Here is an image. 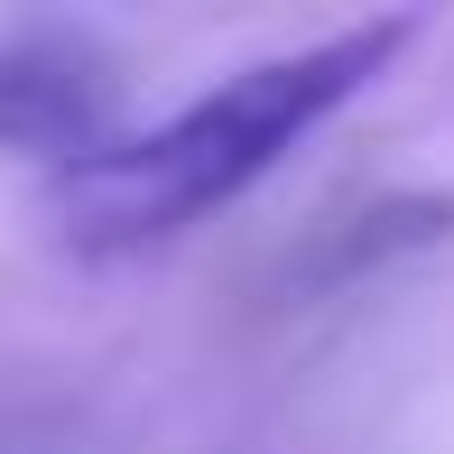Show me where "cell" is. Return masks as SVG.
<instances>
[{
  "mask_svg": "<svg viewBox=\"0 0 454 454\" xmlns=\"http://www.w3.org/2000/svg\"><path fill=\"white\" fill-rule=\"evenodd\" d=\"M408 37H418V19L380 10V19H362V28L316 37V47L260 56V66L223 74L214 93H195L185 112H168L158 130H121L84 168H56L37 185V223H47L74 260L158 251V241L195 232L204 214L241 204L306 130H325L353 93L380 84V66Z\"/></svg>",
  "mask_w": 454,
  "mask_h": 454,
  "instance_id": "1",
  "label": "cell"
},
{
  "mask_svg": "<svg viewBox=\"0 0 454 454\" xmlns=\"http://www.w3.org/2000/svg\"><path fill=\"white\" fill-rule=\"evenodd\" d=\"M121 139V74L74 28H19L0 37V149L37 168H84Z\"/></svg>",
  "mask_w": 454,
  "mask_h": 454,
  "instance_id": "2",
  "label": "cell"
}]
</instances>
